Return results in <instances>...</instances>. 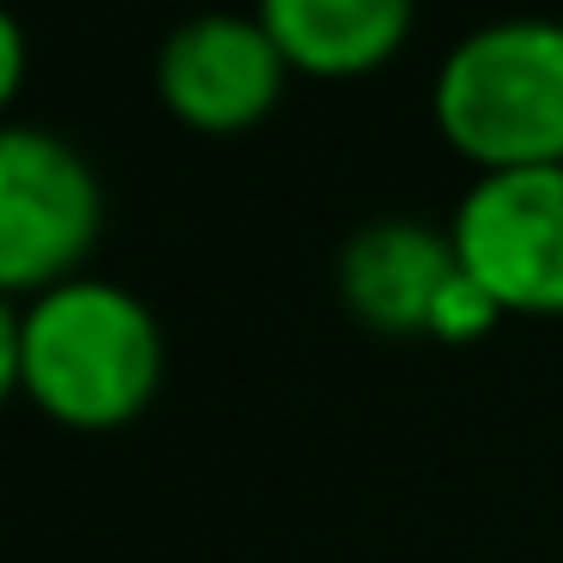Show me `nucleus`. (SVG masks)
<instances>
[{
	"instance_id": "f257e3e1",
	"label": "nucleus",
	"mask_w": 563,
	"mask_h": 563,
	"mask_svg": "<svg viewBox=\"0 0 563 563\" xmlns=\"http://www.w3.org/2000/svg\"><path fill=\"white\" fill-rule=\"evenodd\" d=\"M164 382V333L134 291L67 279L31 297L19 321V388L67 430H115L152 406Z\"/></svg>"
},
{
	"instance_id": "f03ea898",
	"label": "nucleus",
	"mask_w": 563,
	"mask_h": 563,
	"mask_svg": "<svg viewBox=\"0 0 563 563\" xmlns=\"http://www.w3.org/2000/svg\"><path fill=\"white\" fill-rule=\"evenodd\" d=\"M430 115L461 158L485 170L563 164V25L497 19L449 49L430 86Z\"/></svg>"
},
{
	"instance_id": "7ed1b4c3",
	"label": "nucleus",
	"mask_w": 563,
	"mask_h": 563,
	"mask_svg": "<svg viewBox=\"0 0 563 563\" xmlns=\"http://www.w3.org/2000/svg\"><path fill=\"white\" fill-rule=\"evenodd\" d=\"M91 164L43 128H0V291H55L98 243Z\"/></svg>"
},
{
	"instance_id": "20e7f679",
	"label": "nucleus",
	"mask_w": 563,
	"mask_h": 563,
	"mask_svg": "<svg viewBox=\"0 0 563 563\" xmlns=\"http://www.w3.org/2000/svg\"><path fill=\"white\" fill-rule=\"evenodd\" d=\"M449 243L503 316H563V164L485 170L454 207Z\"/></svg>"
},
{
	"instance_id": "39448f33",
	"label": "nucleus",
	"mask_w": 563,
	"mask_h": 563,
	"mask_svg": "<svg viewBox=\"0 0 563 563\" xmlns=\"http://www.w3.org/2000/svg\"><path fill=\"white\" fill-rule=\"evenodd\" d=\"M285 55L255 13H195L158 49V98L195 134H243L279 103Z\"/></svg>"
},
{
	"instance_id": "423d86ee",
	"label": "nucleus",
	"mask_w": 563,
	"mask_h": 563,
	"mask_svg": "<svg viewBox=\"0 0 563 563\" xmlns=\"http://www.w3.org/2000/svg\"><path fill=\"white\" fill-rule=\"evenodd\" d=\"M454 267L461 261H454L449 236L406 224V219H382V224H364L345 243L340 297L357 321H369L382 333H424L437 291L449 285Z\"/></svg>"
},
{
	"instance_id": "0eeeda50",
	"label": "nucleus",
	"mask_w": 563,
	"mask_h": 563,
	"mask_svg": "<svg viewBox=\"0 0 563 563\" xmlns=\"http://www.w3.org/2000/svg\"><path fill=\"white\" fill-rule=\"evenodd\" d=\"M255 19L285 67L309 79L376 74L412 37V0H261Z\"/></svg>"
},
{
	"instance_id": "6e6552de",
	"label": "nucleus",
	"mask_w": 563,
	"mask_h": 563,
	"mask_svg": "<svg viewBox=\"0 0 563 563\" xmlns=\"http://www.w3.org/2000/svg\"><path fill=\"white\" fill-rule=\"evenodd\" d=\"M497 316H503L497 297H490V291H485V285H478L466 267H454V273H449V285L437 291V309H430V328H424V333L466 345V340H478V333L497 328Z\"/></svg>"
},
{
	"instance_id": "1a4fd4ad",
	"label": "nucleus",
	"mask_w": 563,
	"mask_h": 563,
	"mask_svg": "<svg viewBox=\"0 0 563 563\" xmlns=\"http://www.w3.org/2000/svg\"><path fill=\"white\" fill-rule=\"evenodd\" d=\"M19 86H25V31H19V19L0 7V115L19 98Z\"/></svg>"
},
{
	"instance_id": "9d476101",
	"label": "nucleus",
	"mask_w": 563,
	"mask_h": 563,
	"mask_svg": "<svg viewBox=\"0 0 563 563\" xmlns=\"http://www.w3.org/2000/svg\"><path fill=\"white\" fill-rule=\"evenodd\" d=\"M19 309L7 303V291H0V406L13 400V388H19Z\"/></svg>"
}]
</instances>
